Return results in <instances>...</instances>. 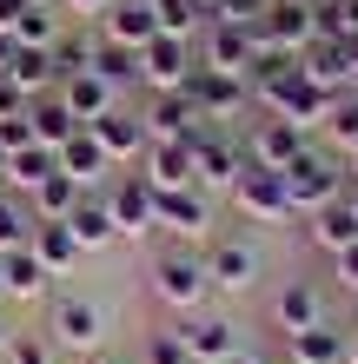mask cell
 <instances>
[{"instance_id":"6da1fadb","label":"cell","mask_w":358,"mask_h":364,"mask_svg":"<svg viewBox=\"0 0 358 364\" xmlns=\"http://www.w3.org/2000/svg\"><path fill=\"white\" fill-rule=\"evenodd\" d=\"M146 285L166 311H199L206 298H213V278H206V245H186V239H166L153 245V259H146Z\"/></svg>"},{"instance_id":"7a4b0ae2","label":"cell","mask_w":358,"mask_h":364,"mask_svg":"<svg viewBox=\"0 0 358 364\" xmlns=\"http://www.w3.org/2000/svg\"><path fill=\"white\" fill-rule=\"evenodd\" d=\"M345 186H352L345 159L332 153V146H319V139H312L305 153H299V159L285 166V199H292V219H312L319 205L345 199Z\"/></svg>"},{"instance_id":"3957f363","label":"cell","mask_w":358,"mask_h":364,"mask_svg":"<svg viewBox=\"0 0 358 364\" xmlns=\"http://www.w3.org/2000/svg\"><path fill=\"white\" fill-rule=\"evenodd\" d=\"M107 305H100L93 291H60L47 305V345L53 351H73V358H100L107 345Z\"/></svg>"},{"instance_id":"277c9868","label":"cell","mask_w":358,"mask_h":364,"mask_svg":"<svg viewBox=\"0 0 358 364\" xmlns=\"http://www.w3.org/2000/svg\"><path fill=\"white\" fill-rule=\"evenodd\" d=\"M206 278H213V291L246 298L265 278V245L252 239V232H213V239H206Z\"/></svg>"},{"instance_id":"5b68a950","label":"cell","mask_w":358,"mask_h":364,"mask_svg":"<svg viewBox=\"0 0 358 364\" xmlns=\"http://www.w3.org/2000/svg\"><path fill=\"white\" fill-rule=\"evenodd\" d=\"M193 73H199V40L153 33V40L139 47V87H146V93H179Z\"/></svg>"},{"instance_id":"8992f818","label":"cell","mask_w":358,"mask_h":364,"mask_svg":"<svg viewBox=\"0 0 358 364\" xmlns=\"http://www.w3.org/2000/svg\"><path fill=\"white\" fill-rule=\"evenodd\" d=\"M239 166H246V139L233 126H199L193 133V179H199V192H233Z\"/></svg>"},{"instance_id":"52a82bcc","label":"cell","mask_w":358,"mask_h":364,"mask_svg":"<svg viewBox=\"0 0 358 364\" xmlns=\"http://www.w3.org/2000/svg\"><path fill=\"white\" fill-rule=\"evenodd\" d=\"M233 212L252 225H285L292 219V199H285V173H272V166H239L233 179Z\"/></svg>"},{"instance_id":"ba28073f","label":"cell","mask_w":358,"mask_h":364,"mask_svg":"<svg viewBox=\"0 0 358 364\" xmlns=\"http://www.w3.org/2000/svg\"><path fill=\"white\" fill-rule=\"evenodd\" d=\"M252 33H259V47L305 53L312 40H319V7H312V0H265V7L252 14Z\"/></svg>"},{"instance_id":"9c48e42d","label":"cell","mask_w":358,"mask_h":364,"mask_svg":"<svg viewBox=\"0 0 358 364\" xmlns=\"http://www.w3.org/2000/svg\"><path fill=\"white\" fill-rule=\"evenodd\" d=\"M179 325V338H186V351H193V364H226L233 351H246V331H239V318L233 311H186V318H173Z\"/></svg>"},{"instance_id":"30bf717a","label":"cell","mask_w":358,"mask_h":364,"mask_svg":"<svg viewBox=\"0 0 358 364\" xmlns=\"http://www.w3.org/2000/svg\"><path fill=\"white\" fill-rule=\"evenodd\" d=\"M153 225L166 232V239H186V245H199L206 232H213V192H199V186L153 192Z\"/></svg>"},{"instance_id":"8fae6325","label":"cell","mask_w":358,"mask_h":364,"mask_svg":"<svg viewBox=\"0 0 358 364\" xmlns=\"http://www.w3.org/2000/svg\"><path fill=\"white\" fill-rule=\"evenodd\" d=\"M186 100L199 106V119L206 126H233L246 106H252V87H246V73H219V67H199L193 80H186Z\"/></svg>"},{"instance_id":"7c38bea8","label":"cell","mask_w":358,"mask_h":364,"mask_svg":"<svg viewBox=\"0 0 358 364\" xmlns=\"http://www.w3.org/2000/svg\"><path fill=\"white\" fill-rule=\"evenodd\" d=\"M107 212H113V232L120 239H153V186H146V173H113L107 186Z\"/></svg>"},{"instance_id":"4fadbf2b","label":"cell","mask_w":358,"mask_h":364,"mask_svg":"<svg viewBox=\"0 0 358 364\" xmlns=\"http://www.w3.org/2000/svg\"><path fill=\"white\" fill-rule=\"evenodd\" d=\"M305 146H312V133H305V126H292V119H279V113H265V119L246 126V159L252 166H272V173H285Z\"/></svg>"},{"instance_id":"5bb4252c","label":"cell","mask_w":358,"mask_h":364,"mask_svg":"<svg viewBox=\"0 0 358 364\" xmlns=\"http://www.w3.org/2000/svg\"><path fill=\"white\" fill-rule=\"evenodd\" d=\"M87 133L100 139V153H107L113 166H139L146 159V146H153V133H146V119H139V106H113V113H100Z\"/></svg>"},{"instance_id":"9a60e30c","label":"cell","mask_w":358,"mask_h":364,"mask_svg":"<svg viewBox=\"0 0 358 364\" xmlns=\"http://www.w3.org/2000/svg\"><path fill=\"white\" fill-rule=\"evenodd\" d=\"M252 53H259V33L252 20H206L199 33V67H219V73H246Z\"/></svg>"},{"instance_id":"2e32d148","label":"cell","mask_w":358,"mask_h":364,"mask_svg":"<svg viewBox=\"0 0 358 364\" xmlns=\"http://www.w3.org/2000/svg\"><path fill=\"white\" fill-rule=\"evenodd\" d=\"M319 318H332V311H325L319 278H285V285L272 291V331H279V338H292V331H312Z\"/></svg>"},{"instance_id":"e0dca14e","label":"cell","mask_w":358,"mask_h":364,"mask_svg":"<svg viewBox=\"0 0 358 364\" xmlns=\"http://www.w3.org/2000/svg\"><path fill=\"white\" fill-rule=\"evenodd\" d=\"M139 119H146V133H153V139H193L199 126H206L199 106L186 100V87H179V93H146Z\"/></svg>"},{"instance_id":"ac0fdd59","label":"cell","mask_w":358,"mask_h":364,"mask_svg":"<svg viewBox=\"0 0 358 364\" xmlns=\"http://www.w3.org/2000/svg\"><path fill=\"white\" fill-rule=\"evenodd\" d=\"M60 106H67V113L80 119V126H93L100 113H113V106H120V87H107V80H100L93 67H80V73H67V80H60Z\"/></svg>"},{"instance_id":"d6986e66","label":"cell","mask_w":358,"mask_h":364,"mask_svg":"<svg viewBox=\"0 0 358 364\" xmlns=\"http://www.w3.org/2000/svg\"><path fill=\"white\" fill-rule=\"evenodd\" d=\"M139 173L153 192H173V186H199L193 179V139H153L139 159Z\"/></svg>"},{"instance_id":"ffe728a7","label":"cell","mask_w":358,"mask_h":364,"mask_svg":"<svg viewBox=\"0 0 358 364\" xmlns=\"http://www.w3.org/2000/svg\"><path fill=\"white\" fill-rule=\"evenodd\" d=\"M93 33H107V40H120V47H146V40L159 33V14H153V0H113L107 14L93 20Z\"/></svg>"},{"instance_id":"44dd1931","label":"cell","mask_w":358,"mask_h":364,"mask_svg":"<svg viewBox=\"0 0 358 364\" xmlns=\"http://www.w3.org/2000/svg\"><path fill=\"white\" fill-rule=\"evenodd\" d=\"M259 106H265V113H279V119H292V126H305V133H312V126L325 119L332 93H325V87H312V80L299 73V80H285V87L272 93V100H259Z\"/></svg>"},{"instance_id":"7402d4cb","label":"cell","mask_w":358,"mask_h":364,"mask_svg":"<svg viewBox=\"0 0 358 364\" xmlns=\"http://www.w3.org/2000/svg\"><path fill=\"white\" fill-rule=\"evenodd\" d=\"M60 173H67V179H80L87 192H100V186H107V179L120 173V166H113L107 153H100V139L87 133V126H80V133H73L67 146H60Z\"/></svg>"},{"instance_id":"603a6c76","label":"cell","mask_w":358,"mask_h":364,"mask_svg":"<svg viewBox=\"0 0 358 364\" xmlns=\"http://www.w3.org/2000/svg\"><path fill=\"white\" fill-rule=\"evenodd\" d=\"M305 239L319 245L325 259H332V252H345V245H358V205H352V192H345V199H332V205H319V212H312Z\"/></svg>"},{"instance_id":"cb8c5ba5","label":"cell","mask_w":358,"mask_h":364,"mask_svg":"<svg viewBox=\"0 0 358 364\" xmlns=\"http://www.w3.org/2000/svg\"><path fill=\"white\" fill-rule=\"evenodd\" d=\"M0 278H7V298H14V305H33V298H47V285H53V272L33 259V245L0 252Z\"/></svg>"},{"instance_id":"d4e9b609","label":"cell","mask_w":358,"mask_h":364,"mask_svg":"<svg viewBox=\"0 0 358 364\" xmlns=\"http://www.w3.org/2000/svg\"><path fill=\"white\" fill-rule=\"evenodd\" d=\"M27 245H33V259L47 265L53 278H67L80 259H87V252H80V239L67 232V219H33V239H27Z\"/></svg>"},{"instance_id":"484cf974","label":"cell","mask_w":358,"mask_h":364,"mask_svg":"<svg viewBox=\"0 0 358 364\" xmlns=\"http://www.w3.org/2000/svg\"><path fill=\"white\" fill-rule=\"evenodd\" d=\"M285 358L292 364H345V325H339V318H319L312 331H292Z\"/></svg>"},{"instance_id":"4316f807","label":"cell","mask_w":358,"mask_h":364,"mask_svg":"<svg viewBox=\"0 0 358 364\" xmlns=\"http://www.w3.org/2000/svg\"><path fill=\"white\" fill-rule=\"evenodd\" d=\"M67 232L80 239V252H107L120 232H113V212H107V192H87L73 212H67Z\"/></svg>"},{"instance_id":"83f0119b","label":"cell","mask_w":358,"mask_h":364,"mask_svg":"<svg viewBox=\"0 0 358 364\" xmlns=\"http://www.w3.org/2000/svg\"><path fill=\"white\" fill-rule=\"evenodd\" d=\"M60 173V153H53V146H20V153H7V192H20V199H27V192L33 186H47Z\"/></svg>"},{"instance_id":"f1b7e54d","label":"cell","mask_w":358,"mask_h":364,"mask_svg":"<svg viewBox=\"0 0 358 364\" xmlns=\"http://www.w3.org/2000/svg\"><path fill=\"white\" fill-rule=\"evenodd\" d=\"M7 80L27 100H40V93H53L60 87V73H53V53L47 47H14V60H7Z\"/></svg>"},{"instance_id":"f546056e","label":"cell","mask_w":358,"mask_h":364,"mask_svg":"<svg viewBox=\"0 0 358 364\" xmlns=\"http://www.w3.org/2000/svg\"><path fill=\"white\" fill-rule=\"evenodd\" d=\"M87 67L100 73V80H107V87H139V53L133 47H120V40H107V33H93V60H87Z\"/></svg>"},{"instance_id":"4dcf8cb0","label":"cell","mask_w":358,"mask_h":364,"mask_svg":"<svg viewBox=\"0 0 358 364\" xmlns=\"http://www.w3.org/2000/svg\"><path fill=\"white\" fill-rule=\"evenodd\" d=\"M27 119H33V139H40V146H53V153L80 133V119L67 113V106H60V93H40V100L27 106Z\"/></svg>"},{"instance_id":"1f68e13d","label":"cell","mask_w":358,"mask_h":364,"mask_svg":"<svg viewBox=\"0 0 358 364\" xmlns=\"http://www.w3.org/2000/svg\"><path fill=\"white\" fill-rule=\"evenodd\" d=\"M325 146L332 153H352L358 146V87H345V93H332V106H325Z\"/></svg>"},{"instance_id":"d6a6232c","label":"cell","mask_w":358,"mask_h":364,"mask_svg":"<svg viewBox=\"0 0 358 364\" xmlns=\"http://www.w3.org/2000/svg\"><path fill=\"white\" fill-rule=\"evenodd\" d=\"M80 199H87V186H80V179H67V173H53L47 186H33V192H27L33 219H67V212H73Z\"/></svg>"},{"instance_id":"836d02e7","label":"cell","mask_w":358,"mask_h":364,"mask_svg":"<svg viewBox=\"0 0 358 364\" xmlns=\"http://www.w3.org/2000/svg\"><path fill=\"white\" fill-rule=\"evenodd\" d=\"M33 239V205L20 199V192L0 186V252H14V245H27Z\"/></svg>"},{"instance_id":"e575fe53","label":"cell","mask_w":358,"mask_h":364,"mask_svg":"<svg viewBox=\"0 0 358 364\" xmlns=\"http://www.w3.org/2000/svg\"><path fill=\"white\" fill-rule=\"evenodd\" d=\"M67 33V20H60V7H27L14 20V40L20 47H53V40Z\"/></svg>"},{"instance_id":"d590c367","label":"cell","mask_w":358,"mask_h":364,"mask_svg":"<svg viewBox=\"0 0 358 364\" xmlns=\"http://www.w3.org/2000/svg\"><path fill=\"white\" fill-rule=\"evenodd\" d=\"M153 14H159V33H179V40L206 33V7L199 0H153Z\"/></svg>"},{"instance_id":"8d00e7d4","label":"cell","mask_w":358,"mask_h":364,"mask_svg":"<svg viewBox=\"0 0 358 364\" xmlns=\"http://www.w3.org/2000/svg\"><path fill=\"white\" fill-rule=\"evenodd\" d=\"M139 364H193L179 325H153V331H146V338H139Z\"/></svg>"},{"instance_id":"74e56055","label":"cell","mask_w":358,"mask_h":364,"mask_svg":"<svg viewBox=\"0 0 358 364\" xmlns=\"http://www.w3.org/2000/svg\"><path fill=\"white\" fill-rule=\"evenodd\" d=\"M7 364H53L47 338H7Z\"/></svg>"},{"instance_id":"f35d334b","label":"cell","mask_w":358,"mask_h":364,"mask_svg":"<svg viewBox=\"0 0 358 364\" xmlns=\"http://www.w3.org/2000/svg\"><path fill=\"white\" fill-rule=\"evenodd\" d=\"M325 265H332V285H339V291H352V298H358V245H345V252H332V259H325Z\"/></svg>"},{"instance_id":"ab89813d","label":"cell","mask_w":358,"mask_h":364,"mask_svg":"<svg viewBox=\"0 0 358 364\" xmlns=\"http://www.w3.org/2000/svg\"><path fill=\"white\" fill-rule=\"evenodd\" d=\"M0 146H7V153H20V146H33V119H27V113L0 119Z\"/></svg>"},{"instance_id":"60d3db41","label":"cell","mask_w":358,"mask_h":364,"mask_svg":"<svg viewBox=\"0 0 358 364\" xmlns=\"http://www.w3.org/2000/svg\"><path fill=\"white\" fill-rule=\"evenodd\" d=\"M27 106H33V100L20 93V87H14L7 73H0V119H14V113H27Z\"/></svg>"},{"instance_id":"b9f144b4","label":"cell","mask_w":358,"mask_h":364,"mask_svg":"<svg viewBox=\"0 0 358 364\" xmlns=\"http://www.w3.org/2000/svg\"><path fill=\"white\" fill-rule=\"evenodd\" d=\"M113 0H60V14H73V20H100Z\"/></svg>"},{"instance_id":"7bdbcfd3","label":"cell","mask_w":358,"mask_h":364,"mask_svg":"<svg viewBox=\"0 0 358 364\" xmlns=\"http://www.w3.org/2000/svg\"><path fill=\"white\" fill-rule=\"evenodd\" d=\"M27 7H33V0H0V33H14V20L27 14Z\"/></svg>"},{"instance_id":"ee69618b","label":"cell","mask_w":358,"mask_h":364,"mask_svg":"<svg viewBox=\"0 0 358 364\" xmlns=\"http://www.w3.org/2000/svg\"><path fill=\"white\" fill-rule=\"evenodd\" d=\"M226 364H279V358H265V351H252V345H246V351H233Z\"/></svg>"},{"instance_id":"f6af8a7d","label":"cell","mask_w":358,"mask_h":364,"mask_svg":"<svg viewBox=\"0 0 358 364\" xmlns=\"http://www.w3.org/2000/svg\"><path fill=\"white\" fill-rule=\"evenodd\" d=\"M345 364H358V325H345Z\"/></svg>"},{"instance_id":"bcb514c9","label":"cell","mask_w":358,"mask_h":364,"mask_svg":"<svg viewBox=\"0 0 358 364\" xmlns=\"http://www.w3.org/2000/svg\"><path fill=\"white\" fill-rule=\"evenodd\" d=\"M14 47H20V40H14V33H0V73H7V60H14Z\"/></svg>"},{"instance_id":"7dc6e473","label":"cell","mask_w":358,"mask_h":364,"mask_svg":"<svg viewBox=\"0 0 358 364\" xmlns=\"http://www.w3.org/2000/svg\"><path fill=\"white\" fill-rule=\"evenodd\" d=\"M345 173H352V186H358V146H352V153H345Z\"/></svg>"},{"instance_id":"c3c4849f","label":"cell","mask_w":358,"mask_h":364,"mask_svg":"<svg viewBox=\"0 0 358 364\" xmlns=\"http://www.w3.org/2000/svg\"><path fill=\"white\" fill-rule=\"evenodd\" d=\"M0 186H7V146H0Z\"/></svg>"},{"instance_id":"681fc988","label":"cell","mask_w":358,"mask_h":364,"mask_svg":"<svg viewBox=\"0 0 358 364\" xmlns=\"http://www.w3.org/2000/svg\"><path fill=\"white\" fill-rule=\"evenodd\" d=\"M93 364H126V358H93Z\"/></svg>"},{"instance_id":"f907efd6","label":"cell","mask_w":358,"mask_h":364,"mask_svg":"<svg viewBox=\"0 0 358 364\" xmlns=\"http://www.w3.org/2000/svg\"><path fill=\"white\" fill-rule=\"evenodd\" d=\"M0 305H7V278H0Z\"/></svg>"},{"instance_id":"816d5d0a","label":"cell","mask_w":358,"mask_h":364,"mask_svg":"<svg viewBox=\"0 0 358 364\" xmlns=\"http://www.w3.org/2000/svg\"><path fill=\"white\" fill-rule=\"evenodd\" d=\"M33 7H60V0H33Z\"/></svg>"},{"instance_id":"f5cc1de1","label":"cell","mask_w":358,"mask_h":364,"mask_svg":"<svg viewBox=\"0 0 358 364\" xmlns=\"http://www.w3.org/2000/svg\"><path fill=\"white\" fill-rule=\"evenodd\" d=\"M0 351H7V325H0Z\"/></svg>"},{"instance_id":"db71d44e","label":"cell","mask_w":358,"mask_h":364,"mask_svg":"<svg viewBox=\"0 0 358 364\" xmlns=\"http://www.w3.org/2000/svg\"><path fill=\"white\" fill-rule=\"evenodd\" d=\"M345 192H352V205H358V186H345Z\"/></svg>"},{"instance_id":"11a10c76","label":"cell","mask_w":358,"mask_h":364,"mask_svg":"<svg viewBox=\"0 0 358 364\" xmlns=\"http://www.w3.org/2000/svg\"><path fill=\"white\" fill-rule=\"evenodd\" d=\"M0 364H7V351H0Z\"/></svg>"},{"instance_id":"9f6ffc18","label":"cell","mask_w":358,"mask_h":364,"mask_svg":"<svg viewBox=\"0 0 358 364\" xmlns=\"http://www.w3.org/2000/svg\"><path fill=\"white\" fill-rule=\"evenodd\" d=\"M279 364H292V358H279Z\"/></svg>"}]
</instances>
